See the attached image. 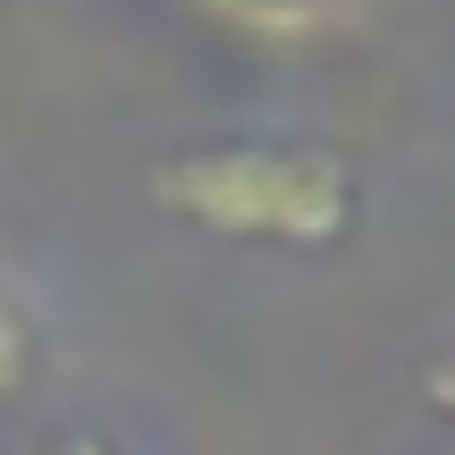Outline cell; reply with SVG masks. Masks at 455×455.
Instances as JSON below:
<instances>
[{
	"instance_id": "obj_1",
	"label": "cell",
	"mask_w": 455,
	"mask_h": 455,
	"mask_svg": "<svg viewBox=\"0 0 455 455\" xmlns=\"http://www.w3.org/2000/svg\"><path fill=\"white\" fill-rule=\"evenodd\" d=\"M152 203L228 244L329 253L355 228V169H346V152L304 144V135H244V144H195L161 161Z\"/></svg>"
},
{
	"instance_id": "obj_2",
	"label": "cell",
	"mask_w": 455,
	"mask_h": 455,
	"mask_svg": "<svg viewBox=\"0 0 455 455\" xmlns=\"http://www.w3.org/2000/svg\"><path fill=\"white\" fill-rule=\"evenodd\" d=\"M228 26H253V34H304L312 26V0H203Z\"/></svg>"
},
{
	"instance_id": "obj_3",
	"label": "cell",
	"mask_w": 455,
	"mask_h": 455,
	"mask_svg": "<svg viewBox=\"0 0 455 455\" xmlns=\"http://www.w3.org/2000/svg\"><path fill=\"white\" fill-rule=\"evenodd\" d=\"M26 371H34V338H26V321H17V304H0V405L26 388Z\"/></svg>"
},
{
	"instance_id": "obj_4",
	"label": "cell",
	"mask_w": 455,
	"mask_h": 455,
	"mask_svg": "<svg viewBox=\"0 0 455 455\" xmlns=\"http://www.w3.org/2000/svg\"><path fill=\"white\" fill-rule=\"evenodd\" d=\"M422 396H430V405H439L447 422H455V355H439V363L422 371Z\"/></svg>"
}]
</instances>
